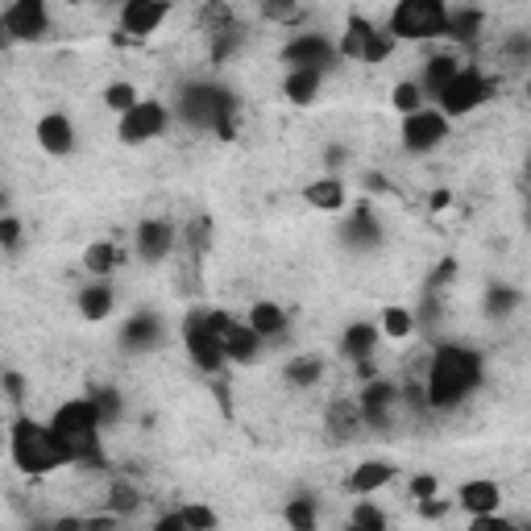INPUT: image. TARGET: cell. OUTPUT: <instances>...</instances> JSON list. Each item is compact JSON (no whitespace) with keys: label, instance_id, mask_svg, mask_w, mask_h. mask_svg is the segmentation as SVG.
<instances>
[{"label":"cell","instance_id":"obj_37","mask_svg":"<svg viewBox=\"0 0 531 531\" xmlns=\"http://www.w3.org/2000/svg\"><path fill=\"white\" fill-rule=\"evenodd\" d=\"M390 104H395L403 117L419 113V108H428V104H424V92L415 88V79H407V83H395V92H390Z\"/></svg>","mask_w":531,"mask_h":531},{"label":"cell","instance_id":"obj_22","mask_svg":"<svg viewBox=\"0 0 531 531\" xmlns=\"http://www.w3.org/2000/svg\"><path fill=\"white\" fill-rule=\"evenodd\" d=\"M378 337H382V332H378L370 320H357V324H349V328H345V337H341V353H345L349 361H370V357H374V349H378Z\"/></svg>","mask_w":531,"mask_h":531},{"label":"cell","instance_id":"obj_19","mask_svg":"<svg viewBox=\"0 0 531 531\" xmlns=\"http://www.w3.org/2000/svg\"><path fill=\"white\" fill-rule=\"evenodd\" d=\"M361 432V411H357V403H349V399H337L328 407V440H337V444H353Z\"/></svg>","mask_w":531,"mask_h":531},{"label":"cell","instance_id":"obj_16","mask_svg":"<svg viewBox=\"0 0 531 531\" xmlns=\"http://www.w3.org/2000/svg\"><path fill=\"white\" fill-rule=\"evenodd\" d=\"M34 137L38 146L50 154V158H67L75 150V125L67 113H46L38 125H34Z\"/></svg>","mask_w":531,"mask_h":531},{"label":"cell","instance_id":"obj_11","mask_svg":"<svg viewBox=\"0 0 531 531\" xmlns=\"http://www.w3.org/2000/svg\"><path fill=\"white\" fill-rule=\"evenodd\" d=\"M0 30H5L9 42H38L50 30V13L42 0H17V5L0 13Z\"/></svg>","mask_w":531,"mask_h":531},{"label":"cell","instance_id":"obj_36","mask_svg":"<svg viewBox=\"0 0 531 531\" xmlns=\"http://www.w3.org/2000/svg\"><path fill=\"white\" fill-rule=\"evenodd\" d=\"M137 100H142V96H137L133 83H108V88H104V104L113 108V113H121V117L133 113Z\"/></svg>","mask_w":531,"mask_h":531},{"label":"cell","instance_id":"obj_51","mask_svg":"<svg viewBox=\"0 0 531 531\" xmlns=\"http://www.w3.org/2000/svg\"><path fill=\"white\" fill-rule=\"evenodd\" d=\"M498 519H502V515H478V519L469 523V531H494V527H498Z\"/></svg>","mask_w":531,"mask_h":531},{"label":"cell","instance_id":"obj_15","mask_svg":"<svg viewBox=\"0 0 531 531\" xmlns=\"http://www.w3.org/2000/svg\"><path fill=\"white\" fill-rule=\"evenodd\" d=\"M117 341H121L125 353H150V349H158L166 341V328H162V320L154 312H137L133 320L121 324V337Z\"/></svg>","mask_w":531,"mask_h":531},{"label":"cell","instance_id":"obj_5","mask_svg":"<svg viewBox=\"0 0 531 531\" xmlns=\"http://www.w3.org/2000/svg\"><path fill=\"white\" fill-rule=\"evenodd\" d=\"M444 21H449V9L440 0H403V5L390 13V38H407V42H428L444 34Z\"/></svg>","mask_w":531,"mask_h":531},{"label":"cell","instance_id":"obj_10","mask_svg":"<svg viewBox=\"0 0 531 531\" xmlns=\"http://www.w3.org/2000/svg\"><path fill=\"white\" fill-rule=\"evenodd\" d=\"M395 407H399V386L386 382V378H374L366 382L357 399V411H361V428H374V432H386L395 424Z\"/></svg>","mask_w":531,"mask_h":531},{"label":"cell","instance_id":"obj_55","mask_svg":"<svg viewBox=\"0 0 531 531\" xmlns=\"http://www.w3.org/2000/svg\"><path fill=\"white\" fill-rule=\"evenodd\" d=\"M494 531H523V527H515L511 519H498V527H494Z\"/></svg>","mask_w":531,"mask_h":531},{"label":"cell","instance_id":"obj_52","mask_svg":"<svg viewBox=\"0 0 531 531\" xmlns=\"http://www.w3.org/2000/svg\"><path fill=\"white\" fill-rule=\"evenodd\" d=\"M50 527H54V531H88V527H83V519H75V515H71V519H59V523H50Z\"/></svg>","mask_w":531,"mask_h":531},{"label":"cell","instance_id":"obj_33","mask_svg":"<svg viewBox=\"0 0 531 531\" xmlns=\"http://www.w3.org/2000/svg\"><path fill=\"white\" fill-rule=\"evenodd\" d=\"M382 332L390 341H407L415 332V316L407 312V307H386V312H382Z\"/></svg>","mask_w":531,"mask_h":531},{"label":"cell","instance_id":"obj_45","mask_svg":"<svg viewBox=\"0 0 531 531\" xmlns=\"http://www.w3.org/2000/svg\"><path fill=\"white\" fill-rule=\"evenodd\" d=\"M21 220L17 216H0V249H21Z\"/></svg>","mask_w":531,"mask_h":531},{"label":"cell","instance_id":"obj_34","mask_svg":"<svg viewBox=\"0 0 531 531\" xmlns=\"http://www.w3.org/2000/svg\"><path fill=\"white\" fill-rule=\"evenodd\" d=\"M183 241H187V254L191 258H204L208 245H212V220L208 216H195L191 225H187V233H183Z\"/></svg>","mask_w":531,"mask_h":531},{"label":"cell","instance_id":"obj_29","mask_svg":"<svg viewBox=\"0 0 531 531\" xmlns=\"http://www.w3.org/2000/svg\"><path fill=\"white\" fill-rule=\"evenodd\" d=\"M370 34H374V25H370L366 17H361V13H349V30H345L337 54H345V59L361 63V50H366V38H370Z\"/></svg>","mask_w":531,"mask_h":531},{"label":"cell","instance_id":"obj_57","mask_svg":"<svg viewBox=\"0 0 531 531\" xmlns=\"http://www.w3.org/2000/svg\"><path fill=\"white\" fill-rule=\"evenodd\" d=\"M30 531H54V527H46V523H34V527H30Z\"/></svg>","mask_w":531,"mask_h":531},{"label":"cell","instance_id":"obj_46","mask_svg":"<svg viewBox=\"0 0 531 531\" xmlns=\"http://www.w3.org/2000/svg\"><path fill=\"white\" fill-rule=\"evenodd\" d=\"M440 494V482L432 478V473H419V478H411V498H436Z\"/></svg>","mask_w":531,"mask_h":531},{"label":"cell","instance_id":"obj_25","mask_svg":"<svg viewBox=\"0 0 531 531\" xmlns=\"http://www.w3.org/2000/svg\"><path fill=\"white\" fill-rule=\"evenodd\" d=\"M249 328L258 332L262 341H270V337H283L287 332V312L278 303H270V299H262V303H254L249 307V320H245Z\"/></svg>","mask_w":531,"mask_h":531},{"label":"cell","instance_id":"obj_7","mask_svg":"<svg viewBox=\"0 0 531 531\" xmlns=\"http://www.w3.org/2000/svg\"><path fill=\"white\" fill-rule=\"evenodd\" d=\"M183 345H187V357H191L195 370L220 374V370L229 366V361H225V341L212 332L204 312H187V320H183Z\"/></svg>","mask_w":531,"mask_h":531},{"label":"cell","instance_id":"obj_58","mask_svg":"<svg viewBox=\"0 0 531 531\" xmlns=\"http://www.w3.org/2000/svg\"><path fill=\"white\" fill-rule=\"evenodd\" d=\"M9 46V38H5V30H0V50H5Z\"/></svg>","mask_w":531,"mask_h":531},{"label":"cell","instance_id":"obj_47","mask_svg":"<svg viewBox=\"0 0 531 531\" xmlns=\"http://www.w3.org/2000/svg\"><path fill=\"white\" fill-rule=\"evenodd\" d=\"M453 278H457V262H453V258H444V262L436 266V274L428 278V287L436 291V287H444V283H453Z\"/></svg>","mask_w":531,"mask_h":531},{"label":"cell","instance_id":"obj_18","mask_svg":"<svg viewBox=\"0 0 531 531\" xmlns=\"http://www.w3.org/2000/svg\"><path fill=\"white\" fill-rule=\"evenodd\" d=\"M457 502H461V507H465L473 519H478V515H498L502 490H498V482L478 478V482H465V486L457 490Z\"/></svg>","mask_w":531,"mask_h":531},{"label":"cell","instance_id":"obj_20","mask_svg":"<svg viewBox=\"0 0 531 531\" xmlns=\"http://www.w3.org/2000/svg\"><path fill=\"white\" fill-rule=\"evenodd\" d=\"M262 337L249 324H237L233 320V328L225 332V361H233V366H249V361H254L258 353H262Z\"/></svg>","mask_w":531,"mask_h":531},{"label":"cell","instance_id":"obj_35","mask_svg":"<svg viewBox=\"0 0 531 531\" xmlns=\"http://www.w3.org/2000/svg\"><path fill=\"white\" fill-rule=\"evenodd\" d=\"M92 407L100 415V428H113L117 419H121V395H117L113 386H100L96 395H92Z\"/></svg>","mask_w":531,"mask_h":531},{"label":"cell","instance_id":"obj_27","mask_svg":"<svg viewBox=\"0 0 531 531\" xmlns=\"http://www.w3.org/2000/svg\"><path fill=\"white\" fill-rule=\"evenodd\" d=\"M283 378H287L291 386H299V390L316 386V382L324 378V357H316V353H299V357H291L287 366H283Z\"/></svg>","mask_w":531,"mask_h":531},{"label":"cell","instance_id":"obj_44","mask_svg":"<svg viewBox=\"0 0 531 531\" xmlns=\"http://www.w3.org/2000/svg\"><path fill=\"white\" fill-rule=\"evenodd\" d=\"M262 17L266 21H283V25H299L307 13L299 5H274V0H270V5H262Z\"/></svg>","mask_w":531,"mask_h":531},{"label":"cell","instance_id":"obj_54","mask_svg":"<svg viewBox=\"0 0 531 531\" xmlns=\"http://www.w3.org/2000/svg\"><path fill=\"white\" fill-rule=\"evenodd\" d=\"M345 531H386V523H353V519H349Z\"/></svg>","mask_w":531,"mask_h":531},{"label":"cell","instance_id":"obj_40","mask_svg":"<svg viewBox=\"0 0 531 531\" xmlns=\"http://www.w3.org/2000/svg\"><path fill=\"white\" fill-rule=\"evenodd\" d=\"M390 50H395V38H390L386 30H374V34L366 38V50H361V63H366V67H374V63L390 59Z\"/></svg>","mask_w":531,"mask_h":531},{"label":"cell","instance_id":"obj_28","mask_svg":"<svg viewBox=\"0 0 531 531\" xmlns=\"http://www.w3.org/2000/svg\"><path fill=\"white\" fill-rule=\"evenodd\" d=\"M320 83H324L320 71H291V75L283 79V92H287L291 104H312L316 92H320Z\"/></svg>","mask_w":531,"mask_h":531},{"label":"cell","instance_id":"obj_24","mask_svg":"<svg viewBox=\"0 0 531 531\" xmlns=\"http://www.w3.org/2000/svg\"><path fill=\"white\" fill-rule=\"evenodd\" d=\"M113 307H117V295H113V287L104 283H92V287H83L79 291V316L83 320H92V324H100V320H108L113 316Z\"/></svg>","mask_w":531,"mask_h":531},{"label":"cell","instance_id":"obj_23","mask_svg":"<svg viewBox=\"0 0 531 531\" xmlns=\"http://www.w3.org/2000/svg\"><path fill=\"white\" fill-rule=\"evenodd\" d=\"M378 241H382L378 216L370 212V204H361V208L349 216V225H345V245H353V249H374Z\"/></svg>","mask_w":531,"mask_h":531},{"label":"cell","instance_id":"obj_26","mask_svg":"<svg viewBox=\"0 0 531 531\" xmlns=\"http://www.w3.org/2000/svg\"><path fill=\"white\" fill-rule=\"evenodd\" d=\"M303 200L312 208H320V212H341L345 208V187H341V179H316V183L303 187Z\"/></svg>","mask_w":531,"mask_h":531},{"label":"cell","instance_id":"obj_4","mask_svg":"<svg viewBox=\"0 0 531 531\" xmlns=\"http://www.w3.org/2000/svg\"><path fill=\"white\" fill-rule=\"evenodd\" d=\"M9 449H13V465L21 473H30V478H42V473H54L59 465H67L63 453H59V444H54V436H50V428L38 424V419H30V415L13 419Z\"/></svg>","mask_w":531,"mask_h":531},{"label":"cell","instance_id":"obj_38","mask_svg":"<svg viewBox=\"0 0 531 531\" xmlns=\"http://www.w3.org/2000/svg\"><path fill=\"white\" fill-rule=\"evenodd\" d=\"M142 507V494H137L129 482H117L113 494H108V515H133Z\"/></svg>","mask_w":531,"mask_h":531},{"label":"cell","instance_id":"obj_12","mask_svg":"<svg viewBox=\"0 0 531 531\" xmlns=\"http://www.w3.org/2000/svg\"><path fill=\"white\" fill-rule=\"evenodd\" d=\"M399 137H403V150H411V154H432L436 146H444V137H449V121H444L436 108H419V113L403 117Z\"/></svg>","mask_w":531,"mask_h":531},{"label":"cell","instance_id":"obj_53","mask_svg":"<svg viewBox=\"0 0 531 531\" xmlns=\"http://www.w3.org/2000/svg\"><path fill=\"white\" fill-rule=\"evenodd\" d=\"M449 204H453V195H449V191H432V208H436V212H440V208H449Z\"/></svg>","mask_w":531,"mask_h":531},{"label":"cell","instance_id":"obj_6","mask_svg":"<svg viewBox=\"0 0 531 531\" xmlns=\"http://www.w3.org/2000/svg\"><path fill=\"white\" fill-rule=\"evenodd\" d=\"M490 92H494V83L478 67H461L457 79L440 92V100H436L440 108H436V113L444 121H449V117H469V113H478V108L490 100Z\"/></svg>","mask_w":531,"mask_h":531},{"label":"cell","instance_id":"obj_48","mask_svg":"<svg viewBox=\"0 0 531 531\" xmlns=\"http://www.w3.org/2000/svg\"><path fill=\"white\" fill-rule=\"evenodd\" d=\"M444 511H449L444 502H436V498H419V519H440Z\"/></svg>","mask_w":531,"mask_h":531},{"label":"cell","instance_id":"obj_30","mask_svg":"<svg viewBox=\"0 0 531 531\" xmlns=\"http://www.w3.org/2000/svg\"><path fill=\"white\" fill-rule=\"evenodd\" d=\"M83 266H88L96 278L113 274V270L121 266V249H117L113 241H96V245H88V254H83Z\"/></svg>","mask_w":531,"mask_h":531},{"label":"cell","instance_id":"obj_14","mask_svg":"<svg viewBox=\"0 0 531 531\" xmlns=\"http://www.w3.org/2000/svg\"><path fill=\"white\" fill-rule=\"evenodd\" d=\"M133 245H137V258L142 262H166L175 249V225L171 220H142L133 233Z\"/></svg>","mask_w":531,"mask_h":531},{"label":"cell","instance_id":"obj_43","mask_svg":"<svg viewBox=\"0 0 531 531\" xmlns=\"http://www.w3.org/2000/svg\"><path fill=\"white\" fill-rule=\"evenodd\" d=\"M237 46H241V25H233V30H220V34H212V59H216V63H225L229 54H237Z\"/></svg>","mask_w":531,"mask_h":531},{"label":"cell","instance_id":"obj_56","mask_svg":"<svg viewBox=\"0 0 531 531\" xmlns=\"http://www.w3.org/2000/svg\"><path fill=\"white\" fill-rule=\"evenodd\" d=\"M5 204H9V195H5V191H0V216H5Z\"/></svg>","mask_w":531,"mask_h":531},{"label":"cell","instance_id":"obj_2","mask_svg":"<svg viewBox=\"0 0 531 531\" xmlns=\"http://www.w3.org/2000/svg\"><path fill=\"white\" fill-rule=\"evenodd\" d=\"M50 436L59 444L63 461L83 465V469H104V449H100V415L92 399H71L50 415Z\"/></svg>","mask_w":531,"mask_h":531},{"label":"cell","instance_id":"obj_17","mask_svg":"<svg viewBox=\"0 0 531 531\" xmlns=\"http://www.w3.org/2000/svg\"><path fill=\"white\" fill-rule=\"evenodd\" d=\"M457 71H461V63L453 59V54H432V59L424 63V75L415 79V88L424 92V100H440V92L457 79Z\"/></svg>","mask_w":531,"mask_h":531},{"label":"cell","instance_id":"obj_50","mask_svg":"<svg viewBox=\"0 0 531 531\" xmlns=\"http://www.w3.org/2000/svg\"><path fill=\"white\" fill-rule=\"evenodd\" d=\"M154 531H187V523H183L179 511H171V515H162V519L154 523Z\"/></svg>","mask_w":531,"mask_h":531},{"label":"cell","instance_id":"obj_13","mask_svg":"<svg viewBox=\"0 0 531 531\" xmlns=\"http://www.w3.org/2000/svg\"><path fill=\"white\" fill-rule=\"evenodd\" d=\"M162 21H166V5H162V0H129V5L121 9V34H117V46H129V42L150 38Z\"/></svg>","mask_w":531,"mask_h":531},{"label":"cell","instance_id":"obj_41","mask_svg":"<svg viewBox=\"0 0 531 531\" xmlns=\"http://www.w3.org/2000/svg\"><path fill=\"white\" fill-rule=\"evenodd\" d=\"M519 303H523V295H519L515 287H494V291L486 295V312H490V316H507V312H515Z\"/></svg>","mask_w":531,"mask_h":531},{"label":"cell","instance_id":"obj_21","mask_svg":"<svg viewBox=\"0 0 531 531\" xmlns=\"http://www.w3.org/2000/svg\"><path fill=\"white\" fill-rule=\"evenodd\" d=\"M390 482H395V465H386V461H366V465H357L349 473V490L357 498H370V494H378Z\"/></svg>","mask_w":531,"mask_h":531},{"label":"cell","instance_id":"obj_32","mask_svg":"<svg viewBox=\"0 0 531 531\" xmlns=\"http://www.w3.org/2000/svg\"><path fill=\"white\" fill-rule=\"evenodd\" d=\"M283 519L291 531H316V502L312 498H291L283 507Z\"/></svg>","mask_w":531,"mask_h":531},{"label":"cell","instance_id":"obj_42","mask_svg":"<svg viewBox=\"0 0 531 531\" xmlns=\"http://www.w3.org/2000/svg\"><path fill=\"white\" fill-rule=\"evenodd\" d=\"M179 515H183L187 531H216V511L204 507V502H191V507H183Z\"/></svg>","mask_w":531,"mask_h":531},{"label":"cell","instance_id":"obj_31","mask_svg":"<svg viewBox=\"0 0 531 531\" xmlns=\"http://www.w3.org/2000/svg\"><path fill=\"white\" fill-rule=\"evenodd\" d=\"M482 30V9H461V13H449L444 21V34H453L457 42H473Z\"/></svg>","mask_w":531,"mask_h":531},{"label":"cell","instance_id":"obj_3","mask_svg":"<svg viewBox=\"0 0 531 531\" xmlns=\"http://www.w3.org/2000/svg\"><path fill=\"white\" fill-rule=\"evenodd\" d=\"M179 117L191 129H216V137L233 142V129H237V96L216 88V83H187L179 92Z\"/></svg>","mask_w":531,"mask_h":531},{"label":"cell","instance_id":"obj_1","mask_svg":"<svg viewBox=\"0 0 531 531\" xmlns=\"http://www.w3.org/2000/svg\"><path fill=\"white\" fill-rule=\"evenodd\" d=\"M482 374H486V361L478 349L440 345L432 353V366L424 378V403L432 411H453L457 403H465L473 390L482 386Z\"/></svg>","mask_w":531,"mask_h":531},{"label":"cell","instance_id":"obj_8","mask_svg":"<svg viewBox=\"0 0 531 531\" xmlns=\"http://www.w3.org/2000/svg\"><path fill=\"white\" fill-rule=\"evenodd\" d=\"M337 59H341L337 46H332V38H324V34H295L283 46V63L291 71H320L324 75Z\"/></svg>","mask_w":531,"mask_h":531},{"label":"cell","instance_id":"obj_39","mask_svg":"<svg viewBox=\"0 0 531 531\" xmlns=\"http://www.w3.org/2000/svg\"><path fill=\"white\" fill-rule=\"evenodd\" d=\"M200 25L208 34H220V30H233L237 25V13L229 9V5H208V9H200Z\"/></svg>","mask_w":531,"mask_h":531},{"label":"cell","instance_id":"obj_9","mask_svg":"<svg viewBox=\"0 0 531 531\" xmlns=\"http://www.w3.org/2000/svg\"><path fill=\"white\" fill-rule=\"evenodd\" d=\"M166 125H171L166 104H158V100H137L133 113L121 117V129L117 133H121L125 146H146V142H154V137L166 133Z\"/></svg>","mask_w":531,"mask_h":531},{"label":"cell","instance_id":"obj_49","mask_svg":"<svg viewBox=\"0 0 531 531\" xmlns=\"http://www.w3.org/2000/svg\"><path fill=\"white\" fill-rule=\"evenodd\" d=\"M5 390H9V403H25V382L17 374H5Z\"/></svg>","mask_w":531,"mask_h":531},{"label":"cell","instance_id":"obj_59","mask_svg":"<svg viewBox=\"0 0 531 531\" xmlns=\"http://www.w3.org/2000/svg\"><path fill=\"white\" fill-rule=\"evenodd\" d=\"M0 436H5V424H0Z\"/></svg>","mask_w":531,"mask_h":531}]
</instances>
